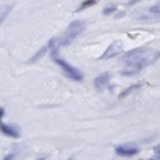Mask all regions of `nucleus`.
I'll return each mask as SVG.
<instances>
[{
  "instance_id": "nucleus-2",
  "label": "nucleus",
  "mask_w": 160,
  "mask_h": 160,
  "mask_svg": "<svg viewBox=\"0 0 160 160\" xmlns=\"http://www.w3.org/2000/svg\"><path fill=\"white\" fill-rule=\"evenodd\" d=\"M82 30H83V23H82V22H73V23L68 27L67 33H65V42H70L72 38H75L80 32H82Z\"/></svg>"
},
{
  "instance_id": "nucleus-6",
  "label": "nucleus",
  "mask_w": 160,
  "mask_h": 160,
  "mask_svg": "<svg viewBox=\"0 0 160 160\" xmlns=\"http://www.w3.org/2000/svg\"><path fill=\"white\" fill-rule=\"evenodd\" d=\"M115 7H108V8H105V13H110V12H113Z\"/></svg>"
},
{
  "instance_id": "nucleus-5",
  "label": "nucleus",
  "mask_w": 160,
  "mask_h": 160,
  "mask_svg": "<svg viewBox=\"0 0 160 160\" xmlns=\"http://www.w3.org/2000/svg\"><path fill=\"white\" fill-rule=\"evenodd\" d=\"M95 0H87V2H83L82 5H80V8H85V7H90V5H93Z\"/></svg>"
},
{
  "instance_id": "nucleus-4",
  "label": "nucleus",
  "mask_w": 160,
  "mask_h": 160,
  "mask_svg": "<svg viewBox=\"0 0 160 160\" xmlns=\"http://www.w3.org/2000/svg\"><path fill=\"white\" fill-rule=\"evenodd\" d=\"M107 80H108L107 75H102V77H98V78H97V82H95V83H97V87H102L103 83H107Z\"/></svg>"
},
{
  "instance_id": "nucleus-3",
  "label": "nucleus",
  "mask_w": 160,
  "mask_h": 160,
  "mask_svg": "<svg viewBox=\"0 0 160 160\" xmlns=\"http://www.w3.org/2000/svg\"><path fill=\"white\" fill-rule=\"evenodd\" d=\"M122 47H120V43H113L112 47H110L108 50H107V53H105V57H112V55H115V52L117 50H120Z\"/></svg>"
},
{
  "instance_id": "nucleus-1",
  "label": "nucleus",
  "mask_w": 160,
  "mask_h": 160,
  "mask_svg": "<svg viewBox=\"0 0 160 160\" xmlns=\"http://www.w3.org/2000/svg\"><path fill=\"white\" fill-rule=\"evenodd\" d=\"M57 63L60 65V67H62V70L68 75L70 78H73V80H82V73H80L78 70H75L73 67H70V65H68L67 62H63V60L57 58Z\"/></svg>"
}]
</instances>
